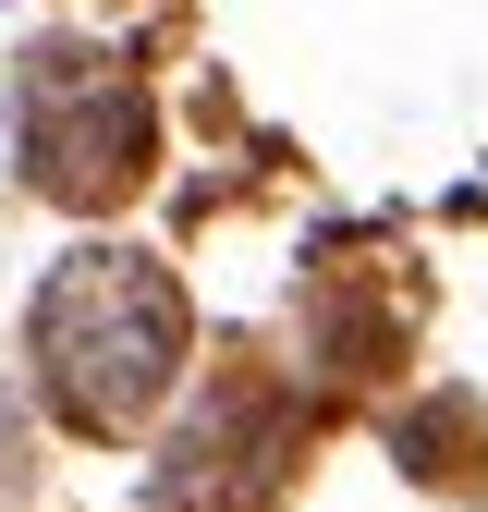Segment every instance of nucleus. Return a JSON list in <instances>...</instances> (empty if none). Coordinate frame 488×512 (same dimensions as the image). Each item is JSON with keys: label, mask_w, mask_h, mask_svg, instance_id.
<instances>
[{"label": "nucleus", "mask_w": 488, "mask_h": 512, "mask_svg": "<svg viewBox=\"0 0 488 512\" xmlns=\"http://www.w3.org/2000/svg\"><path fill=\"white\" fill-rule=\"evenodd\" d=\"M13 135H25V183L49 208H122L135 183L159 171V110H147V74L122 49H86V37H49L25 49L13 74Z\"/></svg>", "instance_id": "nucleus-2"}, {"label": "nucleus", "mask_w": 488, "mask_h": 512, "mask_svg": "<svg viewBox=\"0 0 488 512\" xmlns=\"http://www.w3.org/2000/svg\"><path fill=\"white\" fill-rule=\"evenodd\" d=\"M183 342H196L183 281L135 244H74L37 293V391L74 439L147 427V403L183 378Z\"/></svg>", "instance_id": "nucleus-1"}]
</instances>
